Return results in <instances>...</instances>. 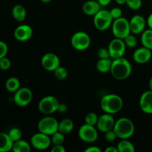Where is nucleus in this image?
I'll return each mask as SVG.
<instances>
[{
	"label": "nucleus",
	"instance_id": "obj_17",
	"mask_svg": "<svg viewBox=\"0 0 152 152\" xmlns=\"http://www.w3.org/2000/svg\"><path fill=\"white\" fill-rule=\"evenodd\" d=\"M132 57L136 63L140 64V65L145 64L149 62L150 59L152 58L151 50L142 46L134 50Z\"/></svg>",
	"mask_w": 152,
	"mask_h": 152
},
{
	"label": "nucleus",
	"instance_id": "obj_2",
	"mask_svg": "<svg viewBox=\"0 0 152 152\" xmlns=\"http://www.w3.org/2000/svg\"><path fill=\"white\" fill-rule=\"evenodd\" d=\"M123 107V100L119 95L115 94H108L102 97L100 100V108L105 113L115 114L120 112Z\"/></svg>",
	"mask_w": 152,
	"mask_h": 152
},
{
	"label": "nucleus",
	"instance_id": "obj_45",
	"mask_svg": "<svg viewBox=\"0 0 152 152\" xmlns=\"http://www.w3.org/2000/svg\"><path fill=\"white\" fill-rule=\"evenodd\" d=\"M115 1L119 5H123V4H126V0H115Z\"/></svg>",
	"mask_w": 152,
	"mask_h": 152
},
{
	"label": "nucleus",
	"instance_id": "obj_38",
	"mask_svg": "<svg viewBox=\"0 0 152 152\" xmlns=\"http://www.w3.org/2000/svg\"><path fill=\"white\" fill-rule=\"evenodd\" d=\"M8 47L4 42L0 40V59L7 56Z\"/></svg>",
	"mask_w": 152,
	"mask_h": 152
},
{
	"label": "nucleus",
	"instance_id": "obj_28",
	"mask_svg": "<svg viewBox=\"0 0 152 152\" xmlns=\"http://www.w3.org/2000/svg\"><path fill=\"white\" fill-rule=\"evenodd\" d=\"M50 140L53 145H63L65 142V134L57 131L50 136Z\"/></svg>",
	"mask_w": 152,
	"mask_h": 152
},
{
	"label": "nucleus",
	"instance_id": "obj_29",
	"mask_svg": "<svg viewBox=\"0 0 152 152\" xmlns=\"http://www.w3.org/2000/svg\"><path fill=\"white\" fill-rule=\"evenodd\" d=\"M123 40H124V42L127 48H133L136 47L137 45V39L135 37V34H132V33L129 34L127 37H125Z\"/></svg>",
	"mask_w": 152,
	"mask_h": 152
},
{
	"label": "nucleus",
	"instance_id": "obj_32",
	"mask_svg": "<svg viewBox=\"0 0 152 152\" xmlns=\"http://www.w3.org/2000/svg\"><path fill=\"white\" fill-rule=\"evenodd\" d=\"M7 134H8L9 137H10V139H11L13 142H16V141L22 139V131L19 129H18V128H12Z\"/></svg>",
	"mask_w": 152,
	"mask_h": 152
},
{
	"label": "nucleus",
	"instance_id": "obj_11",
	"mask_svg": "<svg viewBox=\"0 0 152 152\" xmlns=\"http://www.w3.org/2000/svg\"><path fill=\"white\" fill-rule=\"evenodd\" d=\"M33 99V93L30 88L22 87L18 89L13 95L14 103L19 107H25L29 105Z\"/></svg>",
	"mask_w": 152,
	"mask_h": 152
},
{
	"label": "nucleus",
	"instance_id": "obj_46",
	"mask_svg": "<svg viewBox=\"0 0 152 152\" xmlns=\"http://www.w3.org/2000/svg\"><path fill=\"white\" fill-rule=\"evenodd\" d=\"M148 86H149V90L152 91V77L150 79L149 83H148Z\"/></svg>",
	"mask_w": 152,
	"mask_h": 152
},
{
	"label": "nucleus",
	"instance_id": "obj_25",
	"mask_svg": "<svg viewBox=\"0 0 152 152\" xmlns=\"http://www.w3.org/2000/svg\"><path fill=\"white\" fill-rule=\"evenodd\" d=\"M140 41L142 46L152 50V29L148 28L141 34Z\"/></svg>",
	"mask_w": 152,
	"mask_h": 152
},
{
	"label": "nucleus",
	"instance_id": "obj_44",
	"mask_svg": "<svg viewBox=\"0 0 152 152\" xmlns=\"http://www.w3.org/2000/svg\"><path fill=\"white\" fill-rule=\"evenodd\" d=\"M147 25H148V28L150 29H152V13L151 14H149V16H148V19L146 20Z\"/></svg>",
	"mask_w": 152,
	"mask_h": 152
},
{
	"label": "nucleus",
	"instance_id": "obj_47",
	"mask_svg": "<svg viewBox=\"0 0 152 152\" xmlns=\"http://www.w3.org/2000/svg\"><path fill=\"white\" fill-rule=\"evenodd\" d=\"M42 2L45 3V4H48V3H50L52 0H40Z\"/></svg>",
	"mask_w": 152,
	"mask_h": 152
},
{
	"label": "nucleus",
	"instance_id": "obj_35",
	"mask_svg": "<svg viewBox=\"0 0 152 152\" xmlns=\"http://www.w3.org/2000/svg\"><path fill=\"white\" fill-rule=\"evenodd\" d=\"M110 14H111V17L114 19H119V18L122 17L123 16V11H122L121 9L118 7H114L111 9V10H109Z\"/></svg>",
	"mask_w": 152,
	"mask_h": 152
},
{
	"label": "nucleus",
	"instance_id": "obj_12",
	"mask_svg": "<svg viewBox=\"0 0 152 152\" xmlns=\"http://www.w3.org/2000/svg\"><path fill=\"white\" fill-rule=\"evenodd\" d=\"M30 143L31 146L40 151L48 149L52 144L50 137L39 132L32 135Z\"/></svg>",
	"mask_w": 152,
	"mask_h": 152
},
{
	"label": "nucleus",
	"instance_id": "obj_8",
	"mask_svg": "<svg viewBox=\"0 0 152 152\" xmlns=\"http://www.w3.org/2000/svg\"><path fill=\"white\" fill-rule=\"evenodd\" d=\"M37 127H38L39 132L50 137L58 131L59 122L54 117L47 116V117H42L39 121Z\"/></svg>",
	"mask_w": 152,
	"mask_h": 152
},
{
	"label": "nucleus",
	"instance_id": "obj_4",
	"mask_svg": "<svg viewBox=\"0 0 152 152\" xmlns=\"http://www.w3.org/2000/svg\"><path fill=\"white\" fill-rule=\"evenodd\" d=\"M111 31L114 37L119 39H123L131 34L129 21L124 17L114 19L111 25Z\"/></svg>",
	"mask_w": 152,
	"mask_h": 152
},
{
	"label": "nucleus",
	"instance_id": "obj_36",
	"mask_svg": "<svg viewBox=\"0 0 152 152\" xmlns=\"http://www.w3.org/2000/svg\"><path fill=\"white\" fill-rule=\"evenodd\" d=\"M104 134H105V139L107 142H112L115 141L116 139L117 138V134H116V133L113 129L112 130L108 131V132H106Z\"/></svg>",
	"mask_w": 152,
	"mask_h": 152
},
{
	"label": "nucleus",
	"instance_id": "obj_1",
	"mask_svg": "<svg viewBox=\"0 0 152 152\" xmlns=\"http://www.w3.org/2000/svg\"><path fill=\"white\" fill-rule=\"evenodd\" d=\"M132 71V64L127 59L123 56V57L112 59L110 72L114 79L118 80H126L130 77Z\"/></svg>",
	"mask_w": 152,
	"mask_h": 152
},
{
	"label": "nucleus",
	"instance_id": "obj_40",
	"mask_svg": "<svg viewBox=\"0 0 152 152\" xmlns=\"http://www.w3.org/2000/svg\"><path fill=\"white\" fill-rule=\"evenodd\" d=\"M67 110H68V106H67L66 104L63 103V102H60L57 109L58 112L61 113V114H63V113L66 112Z\"/></svg>",
	"mask_w": 152,
	"mask_h": 152
},
{
	"label": "nucleus",
	"instance_id": "obj_3",
	"mask_svg": "<svg viewBox=\"0 0 152 152\" xmlns=\"http://www.w3.org/2000/svg\"><path fill=\"white\" fill-rule=\"evenodd\" d=\"M113 130L120 140L129 139L133 136L135 128L134 123L128 117H121L115 121Z\"/></svg>",
	"mask_w": 152,
	"mask_h": 152
},
{
	"label": "nucleus",
	"instance_id": "obj_24",
	"mask_svg": "<svg viewBox=\"0 0 152 152\" xmlns=\"http://www.w3.org/2000/svg\"><path fill=\"white\" fill-rule=\"evenodd\" d=\"M31 150V143L28 142L24 140H19L13 142L12 151L14 152H30Z\"/></svg>",
	"mask_w": 152,
	"mask_h": 152
},
{
	"label": "nucleus",
	"instance_id": "obj_20",
	"mask_svg": "<svg viewBox=\"0 0 152 152\" xmlns=\"http://www.w3.org/2000/svg\"><path fill=\"white\" fill-rule=\"evenodd\" d=\"M13 141L10 139L8 134L0 132V152H7L12 150Z\"/></svg>",
	"mask_w": 152,
	"mask_h": 152
},
{
	"label": "nucleus",
	"instance_id": "obj_37",
	"mask_svg": "<svg viewBox=\"0 0 152 152\" xmlns=\"http://www.w3.org/2000/svg\"><path fill=\"white\" fill-rule=\"evenodd\" d=\"M97 56L99 59H107L110 57V53L108 48H100L97 50Z\"/></svg>",
	"mask_w": 152,
	"mask_h": 152
},
{
	"label": "nucleus",
	"instance_id": "obj_6",
	"mask_svg": "<svg viewBox=\"0 0 152 152\" xmlns=\"http://www.w3.org/2000/svg\"><path fill=\"white\" fill-rule=\"evenodd\" d=\"M59 101L54 96H46L40 99L38 104V109L42 114L50 115L57 111Z\"/></svg>",
	"mask_w": 152,
	"mask_h": 152
},
{
	"label": "nucleus",
	"instance_id": "obj_30",
	"mask_svg": "<svg viewBox=\"0 0 152 152\" xmlns=\"http://www.w3.org/2000/svg\"><path fill=\"white\" fill-rule=\"evenodd\" d=\"M53 74L57 80H64L68 77V71H67L66 68L59 65L56 70L53 71Z\"/></svg>",
	"mask_w": 152,
	"mask_h": 152
},
{
	"label": "nucleus",
	"instance_id": "obj_9",
	"mask_svg": "<svg viewBox=\"0 0 152 152\" xmlns=\"http://www.w3.org/2000/svg\"><path fill=\"white\" fill-rule=\"evenodd\" d=\"M78 136L83 142L93 143L98 139V129L94 126L85 123L79 129Z\"/></svg>",
	"mask_w": 152,
	"mask_h": 152
},
{
	"label": "nucleus",
	"instance_id": "obj_22",
	"mask_svg": "<svg viewBox=\"0 0 152 152\" xmlns=\"http://www.w3.org/2000/svg\"><path fill=\"white\" fill-rule=\"evenodd\" d=\"M74 122L68 118H65L59 122V129L58 131L64 134H68L74 130Z\"/></svg>",
	"mask_w": 152,
	"mask_h": 152
},
{
	"label": "nucleus",
	"instance_id": "obj_48",
	"mask_svg": "<svg viewBox=\"0 0 152 152\" xmlns=\"http://www.w3.org/2000/svg\"><path fill=\"white\" fill-rule=\"evenodd\" d=\"M151 52H152V50H151Z\"/></svg>",
	"mask_w": 152,
	"mask_h": 152
},
{
	"label": "nucleus",
	"instance_id": "obj_10",
	"mask_svg": "<svg viewBox=\"0 0 152 152\" xmlns=\"http://www.w3.org/2000/svg\"><path fill=\"white\" fill-rule=\"evenodd\" d=\"M126 48L127 47L125 44L124 40L116 37L113 39L108 46V50L109 51L111 59H114L123 57L126 53Z\"/></svg>",
	"mask_w": 152,
	"mask_h": 152
},
{
	"label": "nucleus",
	"instance_id": "obj_18",
	"mask_svg": "<svg viewBox=\"0 0 152 152\" xmlns=\"http://www.w3.org/2000/svg\"><path fill=\"white\" fill-rule=\"evenodd\" d=\"M140 108L142 112L152 114V91H145L141 94L139 100Z\"/></svg>",
	"mask_w": 152,
	"mask_h": 152
},
{
	"label": "nucleus",
	"instance_id": "obj_15",
	"mask_svg": "<svg viewBox=\"0 0 152 152\" xmlns=\"http://www.w3.org/2000/svg\"><path fill=\"white\" fill-rule=\"evenodd\" d=\"M146 25V20L141 15H135L129 20L131 33L135 35L142 34L145 31Z\"/></svg>",
	"mask_w": 152,
	"mask_h": 152
},
{
	"label": "nucleus",
	"instance_id": "obj_41",
	"mask_svg": "<svg viewBox=\"0 0 152 152\" xmlns=\"http://www.w3.org/2000/svg\"><path fill=\"white\" fill-rule=\"evenodd\" d=\"M85 152H102L100 148H99L98 146L96 145H91V146H89L85 150Z\"/></svg>",
	"mask_w": 152,
	"mask_h": 152
},
{
	"label": "nucleus",
	"instance_id": "obj_21",
	"mask_svg": "<svg viewBox=\"0 0 152 152\" xmlns=\"http://www.w3.org/2000/svg\"><path fill=\"white\" fill-rule=\"evenodd\" d=\"M12 16L17 22H23L26 18V10L22 4H16L12 9Z\"/></svg>",
	"mask_w": 152,
	"mask_h": 152
},
{
	"label": "nucleus",
	"instance_id": "obj_19",
	"mask_svg": "<svg viewBox=\"0 0 152 152\" xmlns=\"http://www.w3.org/2000/svg\"><path fill=\"white\" fill-rule=\"evenodd\" d=\"M100 4L97 1L94 0H88L83 4V11L87 16H94L96 13L100 10Z\"/></svg>",
	"mask_w": 152,
	"mask_h": 152
},
{
	"label": "nucleus",
	"instance_id": "obj_27",
	"mask_svg": "<svg viewBox=\"0 0 152 152\" xmlns=\"http://www.w3.org/2000/svg\"><path fill=\"white\" fill-rule=\"evenodd\" d=\"M20 88V81L16 77H10L5 83V88L11 93H15Z\"/></svg>",
	"mask_w": 152,
	"mask_h": 152
},
{
	"label": "nucleus",
	"instance_id": "obj_16",
	"mask_svg": "<svg viewBox=\"0 0 152 152\" xmlns=\"http://www.w3.org/2000/svg\"><path fill=\"white\" fill-rule=\"evenodd\" d=\"M33 29L30 25L22 24L16 28L13 32L15 39L19 42H27L32 37Z\"/></svg>",
	"mask_w": 152,
	"mask_h": 152
},
{
	"label": "nucleus",
	"instance_id": "obj_14",
	"mask_svg": "<svg viewBox=\"0 0 152 152\" xmlns=\"http://www.w3.org/2000/svg\"><path fill=\"white\" fill-rule=\"evenodd\" d=\"M115 124V120L113 117L112 114L105 113L100 117H99L96 126V129L102 133L112 130Z\"/></svg>",
	"mask_w": 152,
	"mask_h": 152
},
{
	"label": "nucleus",
	"instance_id": "obj_42",
	"mask_svg": "<svg viewBox=\"0 0 152 152\" xmlns=\"http://www.w3.org/2000/svg\"><path fill=\"white\" fill-rule=\"evenodd\" d=\"M101 7H105L111 3V0H97Z\"/></svg>",
	"mask_w": 152,
	"mask_h": 152
},
{
	"label": "nucleus",
	"instance_id": "obj_26",
	"mask_svg": "<svg viewBox=\"0 0 152 152\" xmlns=\"http://www.w3.org/2000/svg\"><path fill=\"white\" fill-rule=\"evenodd\" d=\"M129 139L121 140L117 144L118 152H134L135 148L132 142L128 140Z\"/></svg>",
	"mask_w": 152,
	"mask_h": 152
},
{
	"label": "nucleus",
	"instance_id": "obj_33",
	"mask_svg": "<svg viewBox=\"0 0 152 152\" xmlns=\"http://www.w3.org/2000/svg\"><path fill=\"white\" fill-rule=\"evenodd\" d=\"M126 4L133 10H137L142 7V0H126Z\"/></svg>",
	"mask_w": 152,
	"mask_h": 152
},
{
	"label": "nucleus",
	"instance_id": "obj_5",
	"mask_svg": "<svg viewBox=\"0 0 152 152\" xmlns=\"http://www.w3.org/2000/svg\"><path fill=\"white\" fill-rule=\"evenodd\" d=\"M114 19L110 14L109 10H101L94 16V27L100 31H104L111 28Z\"/></svg>",
	"mask_w": 152,
	"mask_h": 152
},
{
	"label": "nucleus",
	"instance_id": "obj_13",
	"mask_svg": "<svg viewBox=\"0 0 152 152\" xmlns=\"http://www.w3.org/2000/svg\"><path fill=\"white\" fill-rule=\"evenodd\" d=\"M41 65L45 71L53 72L60 65V59L55 53H47L42 57Z\"/></svg>",
	"mask_w": 152,
	"mask_h": 152
},
{
	"label": "nucleus",
	"instance_id": "obj_39",
	"mask_svg": "<svg viewBox=\"0 0 152 152\" xmlns=\"http://www.w3.org/2000/svg\"><path fill=\"white\" fill-rule=\"evenodd\" d=\"M50 151L51 152H65L66 149L63 146V145H53Z\"/></svg>",
	"mask_w": 152,
	"mask_h": 152
},
{
	"label": "nucleus",
	"instance_id": "obj_43",
	"mask_svg": "<svg viewBox=\"0 0 152 152\" xmlns=\"http://www.w3.org/2000/svg\"><path fill=\"white\" fill-rule=\"evenodd\" d=\"M105 152H118V149L117 147L114 146H108L105 149Z\"/></svg>",
	"mask_w": 152,
	"mask_h": 152
},
{
	"label": "nucleus",
	"instance_id": "obj_34",
	"mask_svg": "<svg viewBox=\"0 0 152 152\" xmlns=\"http://www.w3.org/2000/svg\"><path fill=\"white\" fill-rule=\"evenodd\" d=\"M11 67V62L6 56L0 59V69L2 71H7Z\"/></svg>",
	"mask_w": 152,
	"mask_h": 152
},
{
	"label": "nucleus",
	"instance_id": "obj_31",
	"mask_svg": "<svg viewBox=\"0 0 152 152\" xmlns=\"http://www.w3.org/2000/svg\"><path fill=\"white\" fill-rule=\"evenodd\" d=\"M99 117L94 112H89L85 117V123L96 126Z\"/></svg>",
	"mask_w": 152,
	"mask_h": 152
},
{
	"label": "nucleus",
	"instance_id": "obj_23",
	"mask_svg": "<svg viewBox=\"0 0 152 152\" xmlns=\"http://www.w3.org/2000/svg\"><path fill=\"white\" fill-rule=\"evenodd\" d=\"M112 60L111 58L107 59H99L96 65V68L99 72L105 74V73L110 72L111 68Z\"/></svg>",
	"mask_w": 152,
	"mask_h": 152
},
{
	"label": "nucleus",
	"instance_id": "obj_7",
	"mask_svg": "<svg viewBox=\"0 0 152 152\" xmlns=\"http://www.w3.org/2000/svg\"><path fill=\"white\" fill-rule=\"evenodd\" d=\"M91 37L84 31H77L74 33L71 39V44L75 50L83 51L89 48L91 45Z\"/></svg>",
	"mask_w": 152,
	"mask_h": 152
}]
</instances>
